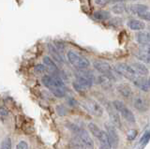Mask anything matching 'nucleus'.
I'll return each mask as SVG.
<instances>
[{"mask_svg":"<svg viewBox=\"0 0 150 149\" xmlns=\"http://www.w3.org/2000/svg\"><path fill=\"white\" fill-rule=\"evenodd\" d=\"M105 128L107 129V134H108V138H109L111 147L116 148L119 143V137L118 134H117L115 126H114L112 124L105 123Z\"/></svg>","mask_w":150,"mask_h":149,"instance_id":"obj_7","label":"nucleus"},{"mask_svg":"<svg viewBox=\"0 0 150 149\" xmlns=\"http://www.w3.org/2000/svg\"><path fill=\"white\" fill-rule=\"evenodd\" d=\"M54 45H55V47H56V49H57L60 53H62L63 51H64V49H65V46H64V44L63 43H61V42H54Z\"/></svg>","mask_w":150,"mask_h":149,"instance_id":"obj_35","label":"nucleus"},{"mask_svg":"<svg viewBox=\"0 0 150 149\" xmlns=\"http://www.w3.org/2000/svg\"><path fill=\"white\" fill-rule=\"evenodd\" d=\"M134 85L144 92H148L150 90V77L145 78L144 76L136 77L132 81Z\"/></svg>","mask_w":150,"mask_h":149,"instance_id":"obj_8","label":"nucleus"},{"mask_svg":"<svg viewBox=\"0 0 150 149\" xmlns=\"http://www.w3.org/2000/svg\"><path fill=\"white\" fill-rule=\"evenodd\" d=\"M115 71L116 73L120 74L123 77L129 79V80L133 81L137 77V74L134 71L132 67L125 63H118L115 66Z\"/></svg>","mask_w":150,"mask_h":149,"instance_id":"obj_2","label":"nucleus"},{"mask_svg":"<svg viewBox=\"0 0 150 149\" xmlns=\"http://www.w3.org/2000/svg\"><path fill=\"white\" fill-rule=\"evenodd\" d=\"M48 49H49L50 54L53 55V57L56 60V61L59 62V63H63L64 62L63 55L61 54V53L59 52L57 49H56V47H55L54 45H53L52 43H49L48 44Z\"/></svg>","mask_w":150,"mask_h":149,"instance_id":"obj_15","label":"nucleus"},{"mask_svg":"<svg viewBox=\"0 0 150 149\" xmlns=\"http://www.w3.org/2000/svg\"><path fill=\"white\" fill-rule=\"evenodd\" d=\"M93 67L95 68L98 72H100L103 75H106L109 78H111L112 80L115 79V74L112 71V67L110 66L109 63H107L102 60H95L93 62Z\"/></svg>","mask_w":150,"mask_h":149,"instance_id":"obj_5","label":"nucleus"},{"mask_svg":"<svg viewBox=\"0 0 150 149\" xmlns=\"http://www.w3.org/2000/svg\"><path fill=\"white\" fill-rule=\"evenodd\" d=\"M149 37H150V33H149Z\"/></svg>","mask_w":150,"mask_h":149,"instance_id":"obj_37","label":"nucleus"},{"mask_svg":"<svg viewBox=\"0 0 150 149\" xmlns=\"http://www.w3.org/2000/svg\"><path fill=\"white\" fill-rule=\"evenodd\" d=\"M83 106L86 107V110L90 113L91 114L95 116H101L103 114V109L102 107L98 103L97 101L91 99H87L86 101L83 102Z\"/></svg>","mask_w":150,"mask_h":149,"instance_id":"obj_6","label":"nucleus"},{"mask_svg":"<svg viewBox=\"0 0 150 149\" xmlns=\"http://www.w3.org/2000/svg\"><path fill=\"white\" fill-rule=\"evenodd\" d=\"M95 3L100 7H104L109 3V1L108 0H95Z\"/></svg>","mask_w":150,"mask_h":149,"instance_id":"obj_33","label":"nucleus"},{"mask_svg":"<svg viewBox=\"0 0 150 149\" xmlns=\"http://www.w3.org/2000/svg\"><path fill=\"white\" fill-rule=\"evenodd\" d=\"M108 112H109V115L110 118L112 120V123L114 126H115V128L117 129H121L122 125H121V120L118 115V113H117V110L115 108V106L112 105V107H108Z\"/></svg>","mask_w":150,"mask_h":149,"instance_id":"obj_10","label":"nucleus"},{"mask_svg":"<svg viewBox=\"0 0 150 149\" xmlns=\"http://www.w3.org/2000/svg\"><path fill=\"white\" fill-rule=\"evenodd\" d=\"M17 149H28V144L25 141H21L19 142L17 144Z\"/></svg>","mask_w":150,"mask_h":149,"instance_id":"obj_32","label":"nucleus"},{"mask_svg":"<svg viewBox=\"0 0 150 149\" xmlns=\"http://www.w3.org/2000/svg\"><path fill=\"white\" fill-rule=\"evenodd\" d=\"M112 105L115 106V108L117 110V112H119L122 114V116H123L128 122H130V123L135 122V117H134V114H132V112H131L123 102L120 100H115L112 102Z\"/></svg>","mask_w":150,"mask_h":149,"instance_id":"obj_4","label":"nucleus"},{"mask_svg":"<svg viewBox=\"0 0 150 149\" xmlns=\"http://www.w3.org/2000/svg\"><path fill=\"white\" fill-rule=\"evenodd\" d=\"M140 52H141V54H150V43H146V44H142V45H141Z\"/></svg>","mask_w":150,"mask_h":149,"instance_id":"obj_26","label":"nucleus"},{"mask_svg":"<svg viewBox=\"0 0 150 149\" xmlns=\"http://www.w3.org/2000/svg\"><path fill=\"white\" fill-rule=\"evenodd\" d=\"M137 58L139 60H141L143 63H145V64H149L150 65V54H139L137 55Z\"/></svg>","mask_w":150,"mask_h":149,"instance_id":"obj_24","label":"nucleus"},{"mask_svg":"<svg viewBox=\"0 0 150 149\" xmlns=\"http://www.w3.org/2000/svg\"><path fill=\"white\" fill-rule=\"evenodd\" d=\"M67 57L69 62L76 68H87L90 66V62L87 58L82 56V55L73 52V51H69L67 54Z\"/></svg>","mask_w":150,"mask_h":149,"instance_id":"obj_1","label":"nucleus"},{"mask_svg":"<svg viewBox=\"0 0 150 149\" xmlns=\"http://www.w3.org/2000/svg\"><path fill=\"white\" fill-rule=\"evenodd\" d=\"M138 17L141 18L142 20H144V21H147V22H150V12L149 11H144V12H142L138 14Z\"/></svg>","mask_w":150,"mask_h":149,"instance_id":"obj_29","label":"nucleus"},{"mask_svg":"<svg viewBox=\"0 0 150 149\" xmlns=\"http://www.w3.org/2000/svg\"><path fill=\"white\" fill-rule=\"evenodd\" d=\"M73 131L77 134L80 141L82 142L84 149H94V143L92 141L91 137L89 136L88 133L83 129H80L76 126H73V128H70Z\"/></svg>","mask_w":150,"mask_h":149,"instance_id":"obj_3","label":"nucleus"},{"mask_svg":"<svg viewBox=\"0 0 150 149\" xmlns=\"http://www.w3.org/2000/svg\"><path fill=\"white\" fill-rule=\"evenodd\" d=\"M96 80L98 85H100L103 88L107 89V88H110L112 86V79L106 75L101 74V75L96 77Z\"/></svg>","mask_w":150,"mask_h":149,"instance_id":"obj_16","label":"nucleus"},{"mask_svg":"<svg viewBox=\"0 0 150 149\" xmlns=\"http://www.w3.org/2000/svg\"><path fill=\"white\" fill-rule=\"evenodd\" d=\"M112 11L115 14H122V13H125L127 11V6L123 2L115 3V5L112 7Z\"/></svg>","mask_w":150,"mask_h":149,"instance_id":"obj_21","label":"nucleus"},{"mask_svg":"<svg viewBox=\"0 0 150 149\" xmlns=\"http://www.w3.org/2000/svg\"><path fill=\"white\" fill-rule=\"evenodd\" d=\"M128 26L129 27V29L134 30V31H141L144 29L145 25L144 23L140 21V20H130L128 23Z\"/></svg>","mask_w":150,"mask_h":149,"instance_id":"obj_17","label":"nucleus"},{"mask_svg":"<svg viewBox=\"0 0 150 149\" xmlns=\"http://www.w3.org/2000/svg\"><path fill=\"white\" fill-rule=\"evenodd\" d=\"M73 87H74V89L76 90V91H78V92H83V91L86 90V89H83V88L81 85H80L76 81L73 83Z\"/></svg>","mask_w":150,"mask_h":149,"instance_id":"obj_34","label":"nucleus"},{"mask_svg":"<svg viewBox=\"0 0 150 149\" xmlns=\"http://www.w3.org/2000/svg\"><path fill=\"white\" fill-rule=\"evenodd\" d=\"M68 102H69V104L70 106H76L78 103H77V101L75 100L74 99H72V97H69V99L68 100Z\"/></svg>","mask_w":150,"mask_h":149,"instance_id":"obj_36","label":"nucleus"},{"mask_svg":"<svg viewBox=\"0 0 150 149\" xmlns=\"http://www.w3.org/2000/svg\"><path fill=\"white\" fill-rule=\"evenodd\" d=\"M150 140V131L149 132H146L145 133L144 136L142 137V139L140 140V143H142V144H145L146 143H148V141Z\"/></svg>","mask_w":150,"mask_h":149,"instance_id":"obj_30","label":"nucleus"},{"mask_svg":"<svg viewBox=\"0 0 150 149\" xmlns=\"http://www.w3.org/2000/svg\"><path fill=\"white\" fill-rule=\"evenodd\" d=\"M47 71V67L45 65H42V64H38L34 67V71L36 73H43Z\"/></svg>","mask_w":150,"mask_h":149,"instance_id":"obj_25","label":"nucleus"},{"mask_svg":"<svg viewBox=\"0 0 150 149\" xmlns=\"http://www.w3.org/2000/svg\"><path fill=\"white\" fill-rule=\"evenodd\" d=\"M116 89H117V92L124 97H129L132 95L131 87L129 85H127V83H121V85H119L116 87Z\"/></svg>","mask_w":150,"mask_h":149,"instance_id":"obj_14","label":"nucleus"},{"mask_svg":"<svg viewBox=\"0 0 150 149\" xmlns=\"http://www.w3.org/2000/svg\"><path fill=\"white\" fill-rule=\"evenodd\" d=\"M88 129H89V130H90V132L92 133V135H94L95 137L98 138V137L100 136V134H101V131H102V130H100V128H98L96 124H94V123H89V124H88Z\"/></svg>","mask_w":150,"mask_h":149,"instance_id":"obj_22","label":"nucleus"},{"mask_svg":"<svg viewBox=\"0 0 150 149\" xmlns=\"http://www.w3.org/2000/svg\"><path fill=\"white\" fill-rule=\"evenodd\" d=\"M43 63L47 67V69H48L50 72H52V74H57V75H59L58 68L56 66V64L54 63V61L51 57H49V56L43 57Z\"/></svg>","mask_w":150,"mask_h":149,"instance_id":"obj_11","label":"nucleus"},{"mask_svg":"<svg viewBox=\"0 0 150 149\" xmlns=\"http://www.w3.org/2000/svg\"><path fill=\"white\" fill-rule=\"evenodd\" d=\"M131 67L134 69V71L136 72V74L139 76H146L148 75L149 71L147 67L145 66L144 63H133L131 65Z\"/></svg>","mask_w":150,"mask_h":149,"instance_id":"obj_13","label":"nucleus"},{"mask_svg":"<svg viewBox=\"0 0 150 149\" xmlns=\"http://www.w3.org/2000/svg\"><path fill=\"white\" fill-rule=\"evenodd\" d=\"M133 106L136 110L140 112H145L148 109V102L144 97L141 96H136L133 99Z\"/></svg>","mask_w":150,"mask_h":149,"instance_id":"obj_9","label":"nucleus"},{"mask_svg":"<svg viewBox=\"0 0 150 149\" xmlns=\"http://www.w3.org/2000/svg\"><path fill=\"white\" fill-rule=\"evenodd\" d=\"M148 10V7L144 4H134V5H130L129 7H127V11H129L132 14H140V13L144 12Z\"/></svg>","mask_w":150,"mask_h":149,"instance_id":"obj_12","label":"nucleus"},{"mask_svg":"<svg viewBox=\"0 0 150 149\" xmlns=\"http://www.w3.org/2000/svg\"><path fill=\"white\" fill-rule=\"evenodd\" d=\"M8 115V111L5 107H0V118H5Z\"/></svg>","mask_w":150,"mask_h":149,"instance_id":"obj_31","label":"nucleus"},{"mask_svg":"<svg viewBox=\"0 0 150 149\" xmlns=\"http://www.w3.org/2000/svg\"><path fill=\"white\" fill-rule=\"evenodd\" d=\"M0 149H11V140L9 137H7L3 140L1 143V146Z\"/></svg>","mask_w":150,"mask_h":149,"instance_id":"obj_23","label":"nucleus"},{"mask_svg":"<svg viewBox=\"0 0 150 149\" xmlns=\"http://www.w3.org/2000/svg\"><path fill=\"white\" fill-rule=\"evenodd\" d=\"M136 40L140 44H146L150 43V37L147 32H139L136 36Z\"/></svg>","mask_w":150,"mask_h":149,"instance_id":"obj_19","label":"nucleus"},{"mask_svg":"<svg viewBox=\"0 0 150 149\" xmlns=\"http://www.w3.org/2000/svg\"><path fill=\"white\" fill-rule=\"evenodd\" d=\"M56 112L60 116H64L67 114V109L65 108L63 105H58L56 107Z\"/></svg>","mask_w":150,"mask_h":149,"instance_id":"obj_28","label":"nucleus"},{"mask_svg":"<svg viewBox=\"0 0 150 149\" xmlns=\"http://www.w3.org/2000/svg\"><path fill=\"white\" fill-rule=\"evenodd\" d=\"M93 16L97 20L104 21V20L109 19V18L111 17V14H110V12L107 11H97L94 12Z\"/></svg>","mask_w":150,"mask_h":149,"instance_id":"obj_20","label":"nucleus"},{"mask_svg":"<svg viewBox=\"0 0 150 149\" xmlns=\"http://www.w3.org/2000/svg\"><path fill=\"white\" fill-rule=\"evenodd\" d=\"M136 136H137V130H135V129H130L129 131L127 133V138H128L129 141H132V140L136 138Z\"/></svg>","mask_w":150,"mask_h":149,"instance_id":"obj_27","label":"nucleus"},{"mask_svg":"<svg viewBox=\"0 0 150 149\" xmlns=\"http://www.w3.org/2000/svg\"><path fill=\"white\" fill-rule=\"evenodd\" d=\"M100 143V149H111L109 138H108V134L105 131H101L100 136L98 137Z\"/></svg>","mask_w":150,"mask_h":149,"instance_id":"obj_18","label":"nucleus"}]
</instances>
